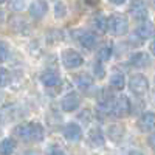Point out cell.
I'll use <instances>...</instances> for the list:
<instances>
[{
	"label": "cell",
	"mask_w": 155,
	"mask_h": 155,
	"mask_svg": "<svg viewBox=\"0 0 155 155\" xmlns=\"http://www.w3.org/2000/svg\"><path fill=\"white\" fill-rule=\"evenodd\" d=\"M87 141L92 147H102L106 143V137L99 129H92L87 135Z\"/></svg>",
	"instance_id": "14"
},
{
	"label": "cell",
	"mask_w": 155,
	"mask_h": 155,
	"mask_svg": "<svg viewBox=\"0 0 155 155\" xmlns=\"http://www.w3.org/2000/svg\"><path fill=\"white\" fill-rule=\"evenodd\" d=\"M79 104H81V96L76 92L67 93L61 101V107H62L64 112H74L78 107H79Z\"/></svg>",
	"instance_id": "6"
},
{
	"label": "cell",
	"mask_w": 155,
	"mask_h": 155,
	"mask_svg": "<svg viewBox=\"0 0 155 155\" xmlns=\"http://www.w3.org/2000/svg\"><path fill=\"white\" fill-rule=\"evenodd\" d=\"M84 2L88 5V6H96L99 3V0H84Z\"/></svg>",
	"instance_id": "29"
},
{
	"label": "cell",
	"mask_w": 155,
	"mask_h": 155,
	"mask_svg": "<svg viewBox=\"0 0 155 155\" xmlns=\"http://www.w3.org/2000/svg\"><path fill=\"white\" fill-rule=\"evenodd\" d=\"M9 28L14 31V33H17V34H25L27 33V30H28V23H27V20H25L23 17H20V16H12L11 19H9Z\"/></svg>",
	"instance_id": "15"
},
{
	"label": "cell",
	"mask_w": 155,
	"mask_h": 155,
	"mask_svg": "<svg viewBox=\"0 0 155 155\" xmlns=\"http://www.w3.org/2000/svg\"><path fill=\"white\" fill-rule=\"evenodd\" d=\"M112 53H113V48L110 44H106L104 47H102L99 51H98V61H101L102 64L107 62L110 58H112Z\"/></svg>",
	"instance_id": "20"
},
{
	"label": "cell",
	"mask_w": 155,
	"mask_h": 155,
	"mask_svg": "<svg viewBox=\"0 0 155 155\" xmlns=\"http://www.w3.org/2000/svg\"><path fill=\"white\" fill-rule=\"evenodd\" d=\"M11 8L12 9H16V11H22L23 6H25V0H11L9 2Z\"/></svg>",
	"instance_id": "27"
},
{
	"label": "cell",
	"mask_w": 155,
	"mask_h": 155,
	"mask_svg": "<svg viewBox=\"0 0 155 155\" xmlns=\"http://www.w3.org/2000/svg\"><path fill=\"white\" fill-rule=\"evenodd\" d=\"M48 152L50 153H65V152H64V149H61V147H58V146H51L50 149H48Z\"/></svg>",
	"instance_id": "28"
},
{
	"label": "cell",
	"mask_w": 155,
	"mask_h": 155,
	"mask_svg": "<svg viewBox=\"0 0 155 155\" xmlns=\"http://www.w3.org/2000/svg\"><path fill=\"white\" fill-rule=\"evenodd\" d=\"M6 2V0H0V5H2V3H5Z\"/></svg>",
	"instance_id": "32"
},
{
	"label": "cell",
	"mask_w": 155,
	"mask_h": 155,
	"mask_svg": "<svg viewBox=\"0 0 155 155\" xmlns=\"http://www.w3.org/2000/svg\"><path fill=\"white\" fill-rule=\"evenodd\" d=\"M138 129L144 134H152L155 129V115L153 112H144L138 120Z\"/></svg>",
	"instance_id": "7"
},
{
	"label": "cell",
	"mask_w": 155,
	"mask_h": 155,
	"mask_svg": "<svg viewBox=\"0 0 155 155\" xmlns=\"http://www.w3.org/2000/svg\"><path fill=\"white\" fill-rule=\"evenodd\" d=\"M130 64L137 68H144L150 65V58L144 53V51H138L130 56Z\"/></svg>",
	"instance_id": "16"
},
{
	"label": "cell",
	"mask_w": 155,
	"mask_h": 155,
	"mask_svg": "<svg viewBox=\"0 0 155 155\" xmlns=\"http://www.w3.org/2000/svg\"><path fill=\"white\" fill-rule=\"evenodd\" d=\"M124 135V126L120 124V123H115V124H110L109 129H107V137L115 141V143H118V141L123 138Z\"/></svg>",
	"instance_id": "17"
},
{
	"label": "cell",
	"mask_w": 155,
	"mask_h": 155,
	"mask_svg": "<svg viewBox=\"0 0 155 155\" xmlns=\"http://www.w3.org/2000/svg\"><path fill=\"white\" fill-rule=\"evenodd\" d=\"M8 82H9V73H8V70L3 68V67H0V87L8 85Z\"/></svg>",
	"instance_id": "25"
},
{
	"label": "cell",
	"mask_w": 155,
	"mask_h": 155,
	"mask_svg": "<svg viewBox=\"0 0 155 155\" xmlns=\"http://www.w3.org/2000/svg\"><path fill=\"white\" fill-rule=\"evenodd\" d=\"M12 135L19 140H23V141L37 143V141L44 140L45 132H44V127L39 123H22L12 129Z\"/></svg>",
	"instance_id": "1"
},
{
	"label": "cell",
	"mask_w": 155,
	"mask_h": 155,
	"mask_svg": "<svg viewBox=\"0 0 155 155\" xmlns=\"http://www.w3.org/2000/svg\"><path fill=\"white\" fill-rule=\"evenodd\" d=\"M129 14L132 16V19L135 20H144L147 17V9L143 0H134L130 3V8H129Z\"/></svg>",
	"instance_id": "8"
},
{
	"label": "cell",
	"mask_w": 155,
	"mask_h": 155,
	"mask_svg": "<svg viewBox=\"0 0 155 155\" xmlns=\"http://www.w3.org/2000/svg\"><path fill=\"white\" fill-rule=\"evenodd\" d=\"M110 2H112L113 5H123V3L126 2V0H110Z\"/></svg>",
	"instance_id": "31"
},
{
	"label": "cell",
	"mask_w": 155,
	"mask_h": 155,
	"mask_svg": "<svg viewBox=\"0 0 155 155\" xmlns=\"http://www.w3.org/2000/svg\"><path fill=\"white\" fill-rule=\"evenodd\" d=\"M92 27H93L95 31H98V33H104V31H106V17L101 16V14L95 16V17L92 19Z\"/></svg>",
	"instance_id": "21"
},
{
	"label": "cell",
	"mask_w": 155,
	"mask_h": 155,
	"mask_svg": "<svg viewBox=\"0 0 155 155\" xmlns=\"http://www.w3.org/2000/svg\"><path fill=\"white\" fill-rule=\"evenodd\" d=\"M135 34L141 39V41H146V39H150L153 36V25L149 20H141V23L138 25V28L135 30Z\"/></svg>",
	"instance_id": "12"
},
{
	"label": "cell",
	"mask_w": 155,
	"mask_h": 155,
	"mask_svg": "<svg viewBox=\"0 0 155 155\" xmlns=\"http://www.w3.org/2000/svg\"><path fill=\"white\" fill-rule=\"evenodd\" d=\"M93 71H95V76L96 78H104V74H106V71H104V65H102V62L101 61H96V62H93Z\"/></svg>",
	"instance_id": "24"
},
{
	"label": "cell",
	"mask_w": 155,
	"mask_h": 155,
	"mask_svg": "<svg viewBox=\"0 0 155 155\" xmlns=\"http://www.w3.org/2000/svg\"><path fill=\"white\" fill-rule=\"evenodd\" d=\"M129 88L130 92L137 96H143L147 93L149 90V81L144 74L141 73H137V74H132L130 79H129Z\"/></svg>",
	"instance_id": "4"
},
{
	"label": "cell",
	"mask_w": 155,
	"mask_h": 155,
	"mask_svg": "<svg viewBox=\"0 0 155 155\" xmlns=\"http://www.w3.org/2000/svg\"><path fill=\"white\" fill-rule=\"evenodd\" d=\"M65 14H67V8H65V5H64L62 2H58V3L54 5V16H56L58 19H62Z\"/></svg>",
	"instance_id": "23"
},
{
	"label": "cell",
	"mask_w": 155,
	"mask_h": 155,
	"mask_svg": "<svg viewBox=\"0 0 155 155\" xmlns=\"http://www.w3.org/2000/svg\"><path fill=\"white\" fill-rule=\"evenodd\" d=\"M73 81L78 87H81V88H88L90 85L93 84V78L90 76L88 73H78L74 78H73Z\"/></svg>",
	"instance_id": "18"
},
{
	"label": "cell",
	"mask_w": 155,
	"mask_h": 155,
	"mask_svg": "<svg viewBox=\"0 0 155 155\" xmlns=\"http://www.w3.org/2000/svg\"><path fill=\"white\" fill-rule=\"evenodd\" d=\"M82 56L73 48H67L62 51V64L65 68H78L82 65Z\"/></svg>",
	"instance_id": "5"
},
{
	"label": "cell",
	"mask_w": 155,
	"mask_h": 155,
	"mask_svg": "<svg viewBox=\"0 0 155 155\" xmlns=\"http://www.w3.org/2000/svg\"><path fill=\"white\" fill-rule=\"evenodd\" d=\"M64 137H65L67 141L70 143H74V141H79L82 137V130L81 127L76 123H68L65 127H64Z\"/></svg>",
	"instance_id": "10"
},
{
	"label": "cell",
	"mask_w": 155,
	"mask_h": 155,
	"mask_svg": "<svg viewBox=\"0 0 155 155\" xmlns=\"http://www.w3.org/2000/svg\"><path fill=\"white\" fill-rule=\"evenodd\" d=\"M106 31L112 36H124L129 31V20L121 14H112L106 19Z\"/></svg>",
	"instance_id": "2"
},
{
	"label": "cell",
	"mask_w": 155,
	"mask_h": 155,
	"mask_svg": "<svg viewBox=\"0 0 155 155\" xmlns=\"http://www.w3.org/2000/svg\"><path fill=\"white\" fill-rule=\"evenodd\" d=\"M48 12V3L47 0H33V3L30 5V16L36 20L42 19Z\"/></svg>",
	"instance_id": "9"
},
{
	"label": "cell",
	"mask_w": 155,
	"mask_h": 155,
	"mask_svg": "<svg viewBox=\"0 0 155 155\" xmlns=\"http://www.w3.org/2000/svg\"><path fill=\"white\" fill-rule=\"evenodd\" d=\"M5 20H6V17H5V12H3L2 9H0V25H2Z\"/></svg>",
	"instance_id": "30"
},
{
	"label": "cell",
	"mask_w": 155,
	"mask_h": 155,
	"mask_svg": "<svg viewBox=\"0 0 155 155\" xmlns=\"http://www.w3.org/2000/svg\"><path fill=\"white\" fill-rule=\"evenodd\" d=\"M14 141H12L11 138H5L2 140V143H0V153L3 155H8V153H12L14 152Z\"/></svg>",
	"instance_id": "22"
},
{
	"label": "cell",
	"mask_w": 155,
	"mask_h": 155,
	"mask_svg": "<svg viewBox=\"0 0 155 155\" xmlns=\"http://www.w3.org/2000/svg\"><path fill=\"white\" fill-rule=\"evenodd\" d=\"M8 56H9L8 45H6L5 42H0V62H5V61H8Z\"/></svg>",
	"instance_id": "26"
},
{
	"label": "cell",
	"mask_w": 155,
	"mask_h": 155,
	"mask_svg": "<svg viewBox=\"0 0 155 155\" xmlns=\"http://www.w3.org/2000/svg\"><path fill=\"white\" fill-rule=\"evenodd\" d=\"M110 85H112L113 88H116V90H123L124 85H126V78H124V74L120 73V71H115V73L110 76Z\"/></svg>",
	"instance_id": "19"
},
{
	"label": "cell",
	"mask_w": 155,
	"mask_h": 155,
	"mask_svg": "<svg viewBox=\"0 0 155 155\" xmlns=\"http://www.w3.org/2000/svg\"><path fill=\"white\" fill-rule=\"evenodd\" d=\"M41 82L45 87H56L61 84V76L54 70H47L41 74Z\"/></svg>",
	"instance_id": "13"
},
{
	"label": "cell",
	"mask_w": 155,
	"mask_h": 155,
	"mask_svg": "<svg viewBox=\"0 0 155 155\" xmlns=\"http://www.w3.org/2000/svg\"><path fill=\"white\" fill-rule=\"evenodd\" d=\"M129 112H130V101H129V98L124 95H120L116 98L113 96L109 115L116 116V118H124L126 115H129Z\"/></svg>",
	"instance_id": "3"
},
{
	"label": "cell",
	"mask_w": 155,
	"mask_h": 155,
	"mask_svg": "<svg viewBox=\"0 0 155 155\" xmlns=\"http://www.w3.org/2000/svg\"><path fill=\"white\" fill-rule=\"evenodd\" d=\"M76 39L84 48L92 50L96 45V36L93 33H87V31H76Z\"/></svg>",
	"instance_id": "11"
}]
</instances>
